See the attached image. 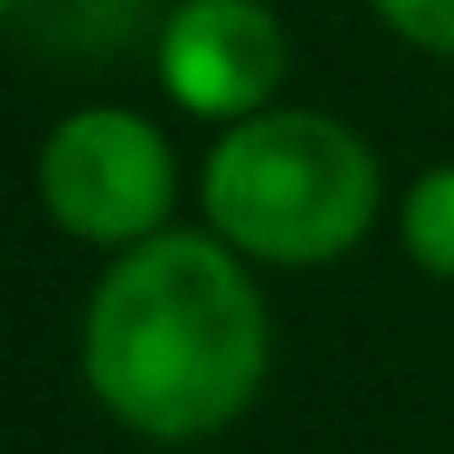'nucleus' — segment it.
<instances>
[{"mask_svg":"<svg viewBox=\"0 0 454 454\" xmlns=\"http://www.w3.org/2000/svg\"><path fill=\"white\" fill-rule=\"evenodd\" d=\"M287 67L294 41L268 0H174L154 27V81L200 128H234L274 107Z\"/></svg>","mask_w":454,"mask_h":454,"instance_id":"4","label":"nucleus"},{"mask_svg":"<svg viewBox=\"0 0 454 454\" xmlns=\"http://www.w3.org/2000/svg\"><path fill=\"white\" fill-rule=\"evenodd\" d=\"M14 7H20V0H0V27H7V20H14Z\"/></svg>","mask_w":454,"mask_h":454,"instance_id":"7","label":"nucleus"},{"mask_svg":"<svg viewBox=\"0 0 454 454\" xmlns=\"http://www.w3.org/2000/svg\"><path fill=\"white\" fill-rule=\"evenodd\" d=\"M274 314L261 268L214 227H160L107 254L81 308V381L128 434L187 448L261 401Z\"/></svg>","mask_w":454,"mask_h":454,"instance_id":"1","label":"nucleus"},{"mask_svg":"<svg viewBox=\"0 0 454 454\" xmlns=\"http://www.w3.org/2000/svg\"><path fill=\"white\" fill-rule=\"evenodd\" d=\"M395 241L434 281H454V160L421 168L395 200Z\"/></svg>","mask_w":454,"mask_h":454,"instance_id":"5","label":"nucleus"},{"mask_svg":"<svg viewBox=\"0 0 454 454\" xmlns=\"http://www.w3.org/2000/svg\"><path fill=\"white\" fill-rule=\"evenodd\" d=\"M34 194L41 214L81 247L121 254L174 227L181 207V154L168 128L121 100L67 107L34 147Z\"/></svg>","mask_w":454,"mask_h":454,"instance_id":"3","label":"nucleus"},{"mask_svg":"<svg viewBox=\"0 0 454 454\" xmlns=\"http://www.w3.org/2000/svg\"><path fill=\"white\" fill-rule=\"evenodd\" d=\"M200 227L254 268H334L374 234L387 207L374 141L327 107H274L214 128L194 174Z\"/></svg>","mask_w":454,"mask_h":454,"instance_id":"2","label":"nucleus"},{"mask_svg":"<svg viewBox=\"0 0 454 454\" xmlns=\"http://www.w3.org/2000/svg\"><path fill=\"white\" fill-rule=\"evenodd\" d=\"M374 20L427 60H454V0H368Z\"/></svg>","mask_w":454,"mask_h":454,"instance_id":"6","label":"nucleus"}]
</instances>
